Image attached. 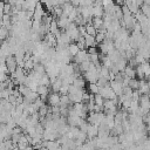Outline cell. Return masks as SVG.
Instances as JSON below:
<instances>
[{"instance_id":"4","label":"cell","mask_w":150,"mask_h":150,"mask_svg":"<svg viewBox=\"0 0 150 150\" xmlns=\"http://www.w3.org/2000/svg\"><path fill=\"white\" fill-rule=\"evenodd\" d=\"M87 60H89V59H88V53H87L86 49H84V50H80V52L73 57V61H74V63H76V64H80V63H82V62H84V61H87Z\"/></svg>"},{"instance_id":"15","label":"cell","mask_w":150,"mask_h":150,"mask_svg":"<svg viewBox=\"0 0 150 150\" xmlns=\"http://www.w3.org/2000/svg\"><path fill=\"white\" fill-rule=\"evenodd\" d=\"M36 93L39 96H47V95H49V88L46 86H38Z\"/></svg>"},{"instance_id":"25","label":"cell","mask_w":150,"mask_h":150,"mask_svg":"<svg viewBox=\"0 0 150 150\" xmlns=\"http://www.w3.org/2000/svg\"><path fill=\"white\" fill-rule=\"evenodd\" d=\"M0 46H1V42H0Z\"/></svg>"},{"instance_id":"17","label":"cell","mask_w":150,"mask_h":150,"mask_svg":"<svg viewBox=\"0 0 150 150\" xmlns=\"http://www.w3.org/2000/svg\"><path fill=\"white\" fill-rule=\"evenodd\" d=\"M61 86H62V80H61L60 77H57V79H56V81H55V82H53V83L50 84L53 93H59V90H60Z\"/></svg>"},{"instance_id":"10","label":"cell","mask_w":150,"mask_h":150,"mask_svg":"<svg viewBox=\"0 0 150 150\" xmlns=\"http://www.w3.org/2000/svg\"><path fill=\"white\" fill-rule=\"evenodd\" d=\"M123 73H124V75H125V77H128V79H136V70H135V68H132V67H130V66H127L125 68H124V70H123Z\"/></svg>"},{"instance_id":"13","label":"cell","mask_w":150,"mask_h":150,"mask_svg":"<svg viewBox=\"0 0 150 150\" xmlns=\"http://www.w3.org/2000/svg\"><path fill=\"white\" fill-rule=\"evenodd\" d=\"M61 7H62V11H63V14L62 15H66V16H68L69 15V13L73 11V5L70 4V2H63L62 5H61Z\"/></svg>"},{"instance_id":"20","label":"cell","mask_w":150,"mask_h":150,"mask_svg":"<svg viewBox=\"0 0 150 150\" xmlns=\"http://www.w3.org/2000/svg\"><path fill=\"white\" fill-rule=\"evenodd\" d=\"M98 87L96 83H88V93L91 94V95H95V94H98Z\"/></svg>"},{"instance_id":"11","label":"cell","mask_w":150,"mask_h":150,"mask_svg":"<svg viewBox=\"0 0 150 150\" xmlns=\"http://www.w3.org/2000/svg\"><path fill=\"white\" fill-rule=\"evenodd\" d=\"M114 64L116 66V68H117V69H118V71L121 73V71H123V70H124V68L128 66V60H127L125 57H122V56H121V59H120L116 63H114Z\"/></svg>"},{"instance_id":"7","label":"cell","mask_w":150,"mask_h":150,"mask_svg":"<svg viewBox=\"0 0 150 150\" xmlns=\"http://www.w3.org/2000/svg\"><path fill=\"white\" fill-rule=\"evenodd\" d=\"M86 83H87V82H86V80L83 79L82 75L79 76V77H76V79H74V81H73V86L76 87V88H79V89H82V90H84Z\"/></svg>"},{"instance_id":"12","label":"cell","mask_w":150,"mask_h":150,"mask_svg":"<svg viewBox=\"0 0 150 150\" xmlns=\"http://www.w3.org/2000/svg\"><path fill=\"white\" fill-rule=\"evenodd\" d=\"M83 38H84V43H86V47L87 48H90V47H95L96 46V42H95V38L94 36H90V35L86 34Z\"/></svg>"},{"instance_id":"6","label":"cell","mask_w":150,"mask_h":150,"mask_svg":"<svg viewBox=\"0 0 150 150\" xmlns=\"http://www.w3.org/2000/svg\"><path fill=\"white\" fill-rule=\"evenodd\" d=\"M97 132H98V127L97 125H91L89 124L88 127V130H87V137L88 139H93V138H96L97 137Z\"/></svg>"},{"instance_id":"22","label":"cell","mask_w":150,"mask_h":150,"mask_svg":"<svg viewBox=\"0 0 150 150\" xmlns=\"http://www.w3.org/2000/svg\"><path fill=\"white\" fill-rule=\"evenodd\" d=\"M86 34H88V35L95 38L96 34H97V30H96L91 25H87V26H86Z\"/></svg>"},{"instance_id":"24","label":"cell","mask_w":150,"mask_h":150,"mask_svg":"<svg viewBox=\"0 0 150 150\" xmlns=\"http://www.w3.org/2000/svg\"><path fill=\"white\" fill-rule=\"evenodd\" d=\"M79 15V12H77V8H73V11L69 13V15H68V19H69V21L70 22H74L75 21V19H76V16Z\"/></svg>"},{"instance_id":"2","label":"cell","mask_w":150,"mask_h":150,"mask_svg":"<svg viewBox=\"0 0 150 150\" xmlns=\"http://www.w3.org/2000/svg\"><path fill=\"white\" fill-rule=\"evenodd\" d=\"M5 66H6L7 71H8L9 74H13V73L16 70L18 63H16V60H15L14 55H9V56H7V57L5 59Z\"/></svg>"},{"instance_id":"19","label":"cell","mask_w":150,"mask_h":150,"mask_svg":"<svg viewBox=\"0 0 150 150\" xmlns=\"http://www.w3.org/2000/svg\"><path fill=\"white\" fill-rule=\"evenodd\" d=\"M89 67H90V61H89V60H87V61H84V62L80 63V64H79L80 73H81V74H83V73L88 71V70H89Z\"/></svg>"},{"instance_id":"3","label":"cell","mask_w":150,"mask_h":150,"mask_svg":"<svg viewBox=\"0 0 150 150\" xmlns=\"http://www.w3.org/2000/svg\"><path fill=\"white\" fill-rule=\"evenodd\" d=\"M47 102L49 107H60V94L59 93H52L47 97Z\"/></svg>"},{"instance_id":"23","label":"cell","mask_w":150,"mask_h":150,"mask_svg":"<svg viewBox=\"0 0 150 150\" xmlns=\"http://www.w3.org/2000/svg\"><path fill=\"white\" fill-rule=\"evenodd\" d=\"M104 40H105V34L97 32V34H96V36H95V42H96V45H101Z\"/></svg>"},{"instance_id":"5","label":"cell","mask_w":150,"mask_h":150,"mask_svg":"<svg viewBox=\"0 0 150 150\" xmlns=\"http://www.w3.org/2000/svg\"><path fill=\"white\" fill-rule=\"evenodd\" d=\"M109 86H110V88L112 89V91L116 94V96H120V95H122V90H123V84H121V83H118V82H116V81H110L109 82Z\"/></svg>"},{"instance_id":"14","label":"cell","mask_w":150,"mask_h":150,"mask_svg":"<svg viewBox=\"0 0 150 150\" xmlns=\"http://www.w3.org/2000/svg\"><path fill=\"white\" fill-rule=\"evenodd\" d=\"M67 49H68V53L70 54V56H71V57H74V56L80 52V49L77 48V46H76V43H75V42H71V43L68 46V48H67Z\"/></svg>"},{"instance_id":"16","label":"cell","mask_w":150,"mask_h":150,"mask_svg":"<svg viewBox=\"0 0 150 150\" xmlns=\"http://www.w3.org/2000/svg\"><path fill=\"white\" fill-rule=\"evenodd\" d=\"M39 86H46V87H48L49 88V86H50V80H49V76L47 75V74H43L42 76H41V79L39 80Z\"/></svg>"},{"instance_id":"1","label":"cell","mask_w":150,"mask_h":150,"mask_svg":"<svg viewBox=\"0 0 150 150\" xmlns=\"http://www.w3.org/2000/svg\"><path fill=\"white\" fill-rule=\"evenodd\" d=\"M98 94H100L104 100H115V98H117L116 94L112 91V89L110 88V86L100 88V89H98Z\"/></svg>"},{"instance_id":"8","label":"cell","mask_w":150,"mask_h":150,"mask_svg":"<svg viewBox=\"0 0 150 150\" xmlns=\"http://www.w3.org/2000/svg\"><path fill=\"white\" fill-rule=\"evenodd\" d=\"M70 105H73V103L70 102L68 95H60V107L61 108H69Z\"/></svg>"},{"instance_id":"9","label":"cell","mask_w":150,"mask_h":150,"mask_svg":"<svg viewBox=\"0 0 150 150\" xmlns=\"http://www.w3.org/2000/svg\"><path fill=\"white\" fill-rule=\"evenodd\" d=\"M91 26L96 30L102 29L103 28V19L102 18H91Z\"/></svg>"},{"instance_id":"21","label":"cell","mask_w":150,"mask_h":150,"mask_svg":"<svg viewBox=\"0 0 150 150\" xmlns=\"http://www.w3.org/2000/svg\"><path fill=\"white\" fill-rule=\"evenodd\" d=\"M129 88H131L132 90H138V87H139V81L137 79H131L129 81V84H128Z\"/></svg>"},{"instance_id":"18","label":"cell","mask_w":150,"mask_h":150,"mask_svg":"<svg viewBox=\"0 0 150 150\" xmlns=\"http://www.w3.org/2000/svg\"><path fill=\"white\" fill-rule=\"evenodd\" d=\"M93 101H94V104H95V105L103 107L104 98H103V97H102L100 94H95V95H93Z\"/></svg>"}]
</instances>
